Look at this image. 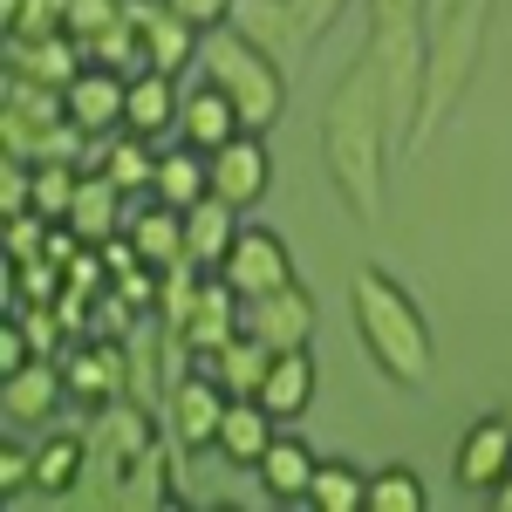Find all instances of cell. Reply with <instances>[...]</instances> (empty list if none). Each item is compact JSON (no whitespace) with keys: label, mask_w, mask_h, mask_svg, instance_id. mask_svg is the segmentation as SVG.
Returning a JSON list of instances; mask_svg holds the SVG:
<instances>
[{"label":"cell","mask_w":512,"mask_h":512,"mask_svg":"<svg viewBox=\"0 0 512 512\" xmlns=\"http://www.w3.org/2000/svg\"><path fill=\"white\" fill-rule=\"evenodd\" d=\"M76 185H82V164L76 158H35V212L41 219H69V205H76Z\"/></svg>","instance_id":"d4e9b609"},{"label":"cell","mask_w":512,"mask_h":512,"mask_svg":"<svg viewBox=\"0 0 512 512\" xmlns=\"http://www.w3.org/2000/svg\"><path fill=\"white\" fill-rule=\"evenodd\" d=\"M82 69L76 35H41V41H14V76H35L41 89H69Z\"/></svg>","instance_id":"ffe728a7"},{"label":"cell","mask_w":512,"mask_h":512,"mask_svg":"<svg viewBox=\"0 0 512 512\" xmlns=\"http://www.w3.org/2000/svg\"><path fill=\"white\" fill-rule=\"evenodd\" d=\"M62 376H69V396H76V403H110L117 383H123V362H117V349L103 342V349L69 355V362H62Z\"/></svg>","instance_id":"cb8c5ba5"},{"label":"cell","mask_w":512,"mask_h":512,"mask_svg":"<svg viewBox=\"0 0 512 512\" xmlns=\"http://www.w3.org/2000/svg\"><path fill=\"white\" fill-rule=\"evenodd\" d=\"M123 185H110L103 171H82V185H76V205H69V219L62 226H76V239L82 246H103V239H117V226L130 219L123 212Z\"/></svg>","instance_id":"ac0fdd59"},{"label":"cell","mask_w":512,"mask_h":512,"mask_svg":"<svg viewBox=\"0 0 512 512\" xmlns=\"http://www.w3.org/2000/svg\"><path fill=\"white\" fill-rule=\"evenodd\" d=\"M492 506H499V512H512V472L499 478V485H492Z\"/></svg>","instance_id":"f546056e"},{"label":"cell","mask_w":512,"mask_h":512,"mask_svg":"<svg viewBox=\"0 0 512 512\" xmlns=\"http://www.w3.org/2000/svg\"><path fill=\"white\" fill-rule=\"evenodd\" d=\"M178 110H185L178 76H164V69H137V76H130V103H123V130H130V137L164 144V137L178 130Z\"/></svg>","instance_id":"4fadbf2b"},{"label":"cell","mask_w":512,"mask_h":512,"mask_svg":"<svg viewBox=\"0 0 512 512\" xmlns=\"http://www.w3.org/2000/svg\"><path fill=\"white\" fill-rule=\"evenodd\" d=\"M198 69L219 82L246 110V130H274V117L287 110V76H280V55L260 48L246 28H212L198 48Z\"/></svg>","instance_id":"7a4b0ae2"},{"label":"cell","mask_w":512,"mask_h":512,"mask_svg":"<svg viewBox=\"0 0 512 512\" xmlns=\"http://www.w3.org/2000/svg\"><path fill=\"white\" fill-rule=\"evenodd\" d=\"M158 198L171 205H198V198H212V158L198 151V144H164L158 151Z\"/></svg>","instance_id":"d6986e66"},{"label":"cell","mask_w":512,"mask_h":512,"mask_svg":"<svg viewBox=\"0 0 512 512\" xmlns=\"http://www.w3.org/2000/svg\"><path fill=\"white\" fill-rule=\"evenodd\" d=\"M82 472H89V444H82L76 431H55V437L35 444V492L41 499H62Z\"/></svg>","instance_id":"44dd1931"},{"label":"cell","mask_w":512,"mask_h":512,"mask_svg":"<svg viewBox=\"0 0 512 512\" xmlns=\"http://www.w3.org/2000/svg\"><path fill=\"white\" fill-rule=\"evenodd\" d=\"M431 492H424V472L417 465H383L369 472V512H424Z\"/></svg>","instance_id":"484cf974"},{"label":"cell","mask_w":512,"mask_h":512,"mask_svg":"<svg viewBox=\"0 0 512 512\" xmlns=\"http://www.w3.org/2000/svg\"><path fill=\"white\" fill-rule=\"evenodd\" d=\"M219 280L233 287L239 301H260V294H280V287H294V253H287V239L267 233V226H239L233 253H226V267Z\"/></svg>","instance_id":"3957f363"},{"label":"cell","mask_w":512,"mask_h":512,"mask_svg":"<svg viewBox=\"0 0 512 512\" xmlns=\"http://www.w3.org/2000/svg\"><path fill=\"white\" fill-rule=\"evenodd\" d=\"M171 7H178V14L192 21L198 35H212V28H226V21L239 14V0H171Z\"/></svg>","instance_id":"f1b7e54d"},{"label":"cell","mask_w":512,"mask_h":512,"mask_svg":"<svg viewBox=\"0 0 512 512\" xmlns=\"http://www.w3.org/2000/svg\"><path fill=\"white\" fill-rule=\"evenodd\" d=\"M239 130H246V110H239L212 76H198L192 89H185V110H178V137L198 144V151H219V144H233Z\"/></svg>","instance_id":"5bb4252c"},{"label":"cell","mask_w":512,"mask_h":512,"mask_svg":"<svg viewBox=\"0 0 512 512\" xmlns=\"http://www.w3.org/2000/svg\"><path fill=\"white\" fill-rule=\"evenodd\" d=\"M62 396H69L62 362L35 355L28 369L0 376V424H7V431H41V417H55V410H62Z\"/></svg>","instance_id":"9c48e42d"},{"label":"cell","mask_w":512,"mask_h":512,"mask_svg":"<svg viewBox=\"0 0 512 512\" xmlns=\"http://www.w3.org/2000/svg\"><path fill=\"white\" fill-rule=\"evenodd\" d=\"M506 472H512V417L506 410H485V417H472L465 437H458L451 478H458L465 492H492Z\"/></svg>","instance_id":"ba28073f"},{"label":"cell","mask_w":512,"mask_h":512,"mask_svg":"<svg viewBox=\"0 0 512 512\" xmlns=\"http://www.w3.org/2000/svg\"><path fill=\"white\" fill-rule=\"evenodd\" d=\"M35 492V444L28 431H7L0 444V499H28Z\"/></svg>","instance_id":"4316f807"},{"label":"cell","mask_w":512,"mask_h":512,"mask_svg":"<svg viewBox=\"0 0 512 512\" xmlns=\"http://www.w3.org/2000/svg\"><path fill=\"white\" fill-rule=\"evenodd\" d=\"M123 103H130V76H117L110 62H82L76 82L62 89V123H76L82 137H117Z\"/></svg>","instance_id":"8992f818"},{"label":"cell","mask_w":512,"mask_h":512,"mask_svg":"<svg viewBox=\"0 0 512 512\" xmlns=\"http://www.w3.org/2000/svg\"><path fill=\"white\" fill-rule=\"evenodd\" d=\"M349 308H355V335H362L369 362H376L390 383H403V390H424L431 369H437V342H431L424 308H417L383 267H355L349 274Z\"/></svg>","instance_id":"6da1fadb"},{"label":"cell","mask_w":512,"mask_h":512,"mask_svg":"<svg viewBox=\"0 0 512 512\" xmlns=\"http://www.w3.org/2000/svg\"><path fill=\"white\" fill-rule=\"evenodd\" d=\"M308 506L315 512H369V472L349 465V458H321Z\"/></svg>","instance_id":"603a6c76"},{"label":"cell","mask_w":512,"mask_h":512,"mask_svg":"<svg viewBox=\"0 0 512 512\" xmlns=\"http://www.w3.org/2000/svg\"><path fill=\"white\" fill-rule=\"evenodd\" d=\"M267 355H274V349H260V342H253V335L239 328V335L226 342V349L198 355V369H212V376H219V383H226L233 396H260V376H267Z\"/></svg>","instance_id":"7402d4cb"},{"label":"cell","mask_w":512,"mask_h":512,"mask_svg":"<svg viewBox=\"0 0 512 512\" xmlns=\"http://www.w3.org/2000/svg\"><path fill=\"white\" fill-rule=\"evenodd\" d=\"M274 437H280V424L267 417V410H260V396H233V403H226V424H219V444H212V451H219L226 465H239V472H253V465L267 458V444H274Z\"/></svg>","instance_id":"e0dca14e"},{"label":"cell","mask_w":512,"mask_h":512,"mask_svg":"<svg viewBox=\"0 0 512 512\" xmlns=\"http://www.w3.org/2000/svg\"><path fill=\"white\" fill-rule=\"evenodd\" d=\"M48 226L55 219H41V212H14L7 219V260H41L35 246H48Z\"/></svg>","instance_id":"83f0119b"},{"label":"cell","mask_w":512,"mask_h":512,"mask_svg":"<svg viewBox=\"0 0 512 512\" xmlns=\"http://www.w3.org/2000/svg\"><path fill=\"white\" fill-rule=\"evenodd\" d=\"M253 472H260V492H267L274 506H308L321 458L308 451V444H301V437H287V431H280L274 444H267V458H260Z\"/></svg>","instance_id":"2e32d148"},{"label":"cell","mask_w":512,"mask_h":512,"mask_svg":"<svg viewBox=\"0 0 512 512\" xmlns=\"http://www.w3.org/2000/svg\"><path fill=\"white\" fill-rule=\"evenodd\" d=\"M123 233H130L137 260H144L151 274H178V267H192V260H185V205H171V198L151 192V205H137V212L123 219Z\"/></svg>","instance_id":"8fae6325"},{"label":"cell","mask_w":512,"mask_h":512,"mask_svg":"<svg viewBox=\"0 0 512 512\" xmlns=\"http://www.w3.org/2000/svg\"><path fill=\"white\" fill-rule=\"evenodd\" d=\"M226 403H233V390H226L212 369H192V376L171 390V437H178L185 451H205V444H219Z\"/></svg>","instance_id":"30bf717a"},{"label":"cell","mask_w":512,"mask_h":512,"mask_svg":"<svg viewBox=\"0 0 512 512\" xmlns=\"http://www.w3.org/2000/svg\"><path fill=\"white\" fill-rule=\"evenodd\" d=\"M239 219L246 212H233L226 198L185 205V260H192V274H219L226 267V253H233V239H239Z\"/></svg>","instance_id":"9a60e30c"},{"label":"cell","mask_w":512,"mask_h":512,"mask_svg":"<svg viewBox=\"0 0 512 512\" xmlns=\"http://www.w3.org/2000/svg\"><path fill=\"white\" fill-rule=\"evenodd\" d=\"M315 328H321V308L315 294L294 280V287H280V294H260V301H246V335L260 342V349H315Z\"/></svg>","instance_id":"52a82bcc"},{"label":"cell","mask_w":512,"mask_h":512,"mask_svg":"<svg viewBox=\"0 0 512 512\" xmlns=\"http://www.w3.org/2000/svg\"><path fill=\"white\" fill-rule=\"evenodd\" d=\"M260 137H267V130H239L233 144L205 151V158H212V198H226L233 212H253L260 198L274 192V151H267Z\"/></svg>","instance_id":"277c9868"},{"label":"cell","mask_w":512,"mask_h":512,"mask_svg":"<svg viewBox=\"0 0 512 512\" xmlns=\"http://www.w3.org/2000/svg\"><path fill=\"white\" fill-rule=\"evenodd\" d=\"M315 390H321V362L315 349H280L267 355V376H260V410L274 424H294L315 410Z\"/></svg>","instance_id":"7c38bea8"},{"label":"cell","mask_w":512,"mask_h":512,"mask_svg":"<svg viewBox=\"0 0 512 512\" xmlns=\"http://www.w3.org/2000/svg\"><path fill=\"white\" fill-rule=\"evenodd\" d=\"M123 14L137 21V48H144V69H164V76H185L198 62V48H205V35H198L192 21L171 7V0H123Z\"/></svg>","instance_id":"5b68a950"}]
</instances>
